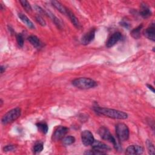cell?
I'll list each match as a JSON object with an SVG mask.
<instances>
[{"label": "cell", "instance_id": "cell-1", "mask_svg": "<svg viewBox=\"0 0 155 155\" xmlns=\"http://www.w3.org/2000/svg\"><path fill=\"white\" fill-rule=\"evenodd\" d=\"M93 110L97 114L103 115L112 119H125L128 117V114L126 113L117 110L100 107L99 106L94 107Z\"/></svg>", "mask_w": 155, "mask_h": 155}, {"label": "cell", "instance_id": "cell-2", "mask_svg": "<svg viewBox=\"0 0 155 155\" xmlns=\"http://www.w3.org/2000/svg\"><path fill=\"white\" fill-rule=\"evenodd\" d=\"M72 84L76 88L86 90L94 88L97 85V82L92 79L88 78H79L72 81Z\"/></svg>", "mask_w": 155, "mask_h": 155}, {"label": "cell", "instance_id": "cell-3", "mask_svg": "<svg viewBox=\"0 0 155 155\" xmlns=\"http://www.w3.org/2000/svg\"><path fill=\"white\" fill-rule=\"evenodd\" d=\"M21 114V110L19 107L13 108L6 113L1 119V122L4 125L12 123L18 119Z\"/></svg>", "mask_w": 155, "mask_h": 155}, {"label": "cell", "instance_id": "cell-4", "mask_svg": "<svg viewBox=\"0 0 155 155\" xmlns=\"http://www.w3.org/2000/svg\"><path fill=\"white\" fill-rule=\"evenodd\" d=\"M116 133L120 141H126L129 138V128L124 123H118L116 125Z\"/></svg>", "mask_w": 155, "mask_h": 155}, {"label": "cell", "instance_id": "cell-5", "mask_svg": "<svg viewBox=\"0 0 155 155\" xmlns=\"http://www.w3.org/2000/svg\"><path fill=\"white\" fill-rule=\"evenodd\" d=\"M98 134H99L100 137L106 140H108L110 142H111L116 149L118 148V145L116 142V139L113 136V135L111 134L110 131L108 128H107L105 127H101L98 130Z\"/></svg>", "mask_w": 155, "mask_h": 155}, {"label": "cell", "instance_id": "cell-6", "mask_svg": "<svg viewBox=\"0 0 155 155\" xmlns=\"http://www.w3.org/2000/svg\"><path fill=\"white\" fill-rule=\"evenodd\" d=\"M68 128L63 127L59 126L54 131L52 135V139L54 140H59L60 139H63L65 137V135L68 133Z\"/></svg>", "mask_w": 155, "mask_h": 155}, {"label": "cell", "instance_id": "cell-7", "mask_svg": "<svg viewBox=\"0 0 155 155\" xmlns=\"http://www.w3.org/2000/svg\"><path fill=\"white\" fill-rule=\"evenodd\" d=\"M81 140L85 146L91 145L94 139L93 134L89 130H84L81 133Z\"/></svg>", "mask_w": 155, "mask_h": 155}, {"label": "cell", "instance_id": "cell-8", "mask_svg": "<svg viewBox=\"0 0 155 155\" xmlns=\"http://www.w3.org/2000/svg\"><path fill=\"white\" fill-rule=\"evenodd\" d=\"M122 35L120 32H115L111 35L106 42V46L108 48L112 47L114 46L120 39Z\"/></svg>", "mask_w": 155, "mask_h": 155}, {"label": "cell", "instance_id": "cell-9", "mask_svg": "<svg viewBox=\"0 0 155 155\" xmlns=\"http://www.w3.org/2000/svg\"><path fill=\"white\" fill-rule=\"evenodd\" d=\"M95 29L93 28L85 33L81 38V43L84 45H88L93 41L95 36Z\"/></svg>", "mask_w": 155, "mask_h": 155}, {"label": "cell", "instance_id": "cell-10", "mask_svg": "<svg viewBox=\"0 0 155 155\" xmlns=\"http://www.w3.org/2000/svg\"><path fill=\"white\" fill-rule=\"evenodd\" d=\"M143 152V148L137 145H131L127 147L125 151L127 154H140Z\"/></svg>", "mask_w": 155, "mask_h": 155}, {"label": "cell", "instance_id": "cell-11", "mask_svg": "<svg viewBox=\"0 0 155 155\" xmlns=\"http://www.w3.org/2000/svg\"><path fill=\"white\" fill-rule=\"evenodd\" d=\"M91 145L93 149L97 150H99V151H105V150H108L110 149V147H108L107 144H105V143H103L101 141L96 140H94L93 142L92 143V144Z\"/></svg>", "mask_w": 155, "mask_h": 155}, {"label": "cell", "instance_id": "cell-12", "mask_svg": "<svg viewBox=\"0 0 155 155\" xmlns=\"http://www.w3.org/2000/svg\"><path fill=\"white\" fill-rule=\"evenodd\" d=\"M66 15L69 18L71 22H72V24L74 25V26L76 28H77L78 29L81 28V24H80L79 20L76 17V16L74 15V13L71 11H70L68 8L67 9Z\"/></svg>", "mask_w": 155, "mask_h": 155}, {"label": "cell", "instance_id": "cell-13", "mask_svg": "<svg viewBox=\"0 0 155 155\" xmlns=\"http://www.w3.org/2000/svg\"><path fill=\"white\" fill-rule=\"evenodd\" d=\"M28 41L35 48H41L42 47V42L41 40L35 35H31L28 38Z\"/></svg>", "mask_w": 155, "mask_h": 155}, {"label": "cell", "instance_id": "cell-14", "mask_svg": "<svg viewBox=\"0 0 155 155\" xmlns=\"http://www.w3.org/2000/svg\"><path fill=\"white\" fill-rule=\"evenodd\" d=\"M144 35L145 36L148 38L149 39L154 41H155V38H154V24L152 23L150 24V25L145 29L144 31Z\"/></svg>", "mask_w": 155, "mask_h": 155}, {"label": "cell", "instance_id": "cell-15", "mask_svg": "<svg viewBox=\"0 0 155 155\" xmlns=\"http://www.w3.org/2000/svg\"><path fill=\"white\" fill-rule=\"evenodd\" d=\"M152 13L149 7L145 4H142L140 5V15L143 18H147L151 15Z\"/></svg>", "mask_w": 155, "mask_h": 155}, {"label": "cell", "instance_id": "cell-16", "mask_svg": "<svg viewBox=\"0 0 155 155\" xmlns=\"http://www.w3.org/2000/svg\"><path fill=\"white\" fill-rule=\"evenodd\" d=\"M18 17L19 18V19L21 20V21L25 24L28 27H29L30 28H35V25L33 24V22L30 20V19L24 14L19 13H18Z\"/></svg>", "mask_w": 155, "mask_h": 155}, {"label": "cell", "instance_id": "cell-17", "mask_svg": "<svg viewBox=\"0 0 155 155\" xmlns=\"http://www.w3.org/2000/svg\"><path fill=\"white\" fill-rule=\"evenodd\" d=\"M51 3L53 7H54L59 12H61L62 14L66 15L67 12V8L64 7L60 2L58 1H51Z\"/></svg>", "mask_w": 155, "mask_h": 155}, {"label": "cell", "instance_id": "cell-18", "mask_svg": "<svg viewBox=\"0 0 155 155\" xmlns=\"http://www.w3.org/2000/svg\"><path fill=\"white\" fill-rule=\"evenodd\" d=\"M143 27V25L140 24L136 28L133 29L130 33V35L135 39H139L140 36V31Z\"/></svg>", "mask_w": 155, "mask_h": 155}, {"label": "cell", "instance_id": "cell-19", "mask_svg": "<svg viewBox=\"0 0 155 155\" xmlns=\"http://www.w3.org/2000/svg\"><path fill=\"white\" fill-rule=\"evenodd\" d=\"M36 126L38 130L44 134H46L48 131V127L46 123L44 122H38L36 124Z\"/></svg>", "mask_w": 155, "mask_h": 155}, {"label": "cell", "instance_id": "cell-20", "mask_svg": "<svg viewBox=\"0 0 155 155\" xmlns=\"http://www.w3.org/2000/svg\"><path fill=\"white\" fill-rule=\"evenodd\" d=\"M47 15L52 19V20H53V21L54 22V23L55 24V25L58 27V28H62V23H61V22L60 21V20L56 17V16H55L54 15V14H53L51 12H47Z\"/></svg>", "mask_w": 155, "mask_h": 155}, {"label": "cell", "instance_id": "cell-21", "mask_svg": "<svg viewBox=\"0 0 155 155\" xmlns=\"http://www.w3.org/2000/svg\"><path fill=\"white\" fill-rule=\"evenodd\" d=\"M75 142V138L73 136H68L66 137H64L62 139V142L65 145H70L73 144Z\"/></svg>", "mask_w": 155, "mask_h": 155}, {"label": "cell", "instance_id": "cell-22", "mask_svg": "<svg viewBox=\"0 0 155 155\" xmlns=\"http://www.w3.org/2000/svg\"><path fill=\"white\" fill-rule=\"evenodd\" d=\"M146 145H147L148 153L151 155L154 154V146L153 142L150 140H147L146 142Z\"/></svg>", "mask_w": 155, "mask_h": 155}, {"label": "cell", "instance_id": "cell-23", "mask_svg": "<svg viewBox=\"0 0 155 155\" xmlns=\"http://www.w3.org/2000/svg\"><path fill=\"white\" fill-rule=\"evenodd\" d=\"M19 2L21 3V5L22 6V7L25 9V10L27 12H30L32 10L31 6L30 4V3L25 0H22V1H19Z\"/></svg>", "mask_w": 155, "mask_h": 155}, {"label": "cell", "instance_id": "cell-24", "mask_svg": "<svg viewBox=\"0 0 155 155\" xmlns=\"http://www.w3.org/2000/svg\"><path fill=\"white\" fill-rule=\"evenodd\" d=\"M44 146L42 143L38 142L33 147V152L35 153H39L43 150Z\"/></svg>", "mask_w": 155, "mask_h": 155}, {"label": "cell", "instance_id": "cell-25", "mask_svg": "<svg viewBox=\"0 0 155 155\" xmlns=\"http://www.w3.org/2000/svg\"><path fill=\"white\" fill-rule=\"evenodd\" d=\"M84 154H105V153L97 150L93 149V150H89V151H85Z\"/></svg>", "mask_w": 155, "mask_h": 155}, {"label": "cell", "instance_id": "cell-26", "mask_svg": "<svg viewBox=\"0 0 155 155\" xmlns=\"http://www.w3.org/2000/svg\"><path fill=\"white\" fill-rule=\"evenodd\" d=\"M16 41L19 47H23L24 45V38L21 34H18L16 35Z\"/></svg>", "mask_w": 155, "mask_h": 155}, {"label": "cell", "instance_id": "cell-27", "mask_svg": "<svg viewBox=\"0 0 155 155\" xmlns=\"http://www.w3.org/2000/svg\"><path fill=\"white\" fill-rule=\"evenodd\" d=\"M35 19H36V21H37V22L39 23L41 25H42V26H45V25H46V22H45V20H44V19L42 18V17L40 15H36V17H35Z\"/></svg>", "mask_w": 155, "mask_h": 155}, {"label": "cell", "instance_id": "cell-28", "mask_svg": "<svg viewBox=\"0 0 155 155\" xmlns=\"http://www.w3.org/2000/svg\"><path fill=\"white\" fill-rule=\"evenodd\" d=\"M16 148V146L14 145H8L3 148L4 151H10L15 150Z\"/></svg>", "mask_w": 155, "mask_h": 155}, {"label": "cell", "instance_id": "cell-29", "mask_svg": "<svg viewBox=\"0 0 155 155\" xmlns=\"http://www.w3.org/2000/svg\"><path fill=\"white\" fill-rule=\"evenodd\" d=\"M35 10L39 13V14H44L45 15H47V12H45V10H44L41 7H40L38 5H35Z\"/></svg>", "mask_w": 155, "mask_h": 155}, {"label": "cell", "instance_id": "cell-30", "mask_svg": "<svg viewBox=\"0 0 155 155\" xmlns=\"http://www.w3.org/2000/svg\"><path fill=\"white\" fill-rule=\"evenodd\" d=\"M147 86L148 87V88L153 92V93H154V87H153L151 85H149V84H147Z\"/></svg>", "mask_w": 155, "mask_h": 155}, {"label": "cell", "instance_id": "cell-31", "mask_svg": "<svg viewBox=\"0 0 155 155\" xmlns=\"http://www.w3.org/2000/svg\"><path fill=\"white\" fill-rule=\"evenodd\" d=\"M0 69H1V73L2 74V73H4V71H5V67L4 65H1Z\"/></svg>", "mask_w": 155, "mask_h": 155}, {"label": "cell", "instance_id": "cell-32", "mask_svg": "<svg viewBox=\"0 0 155 155\" xmlns=\"http://www.w3.org/2000/svg\"><path fill=\"white\" fill-rule=\"evenodd\" d=\"M1 104H0V106H2V104H3V101L2 99H1Z\"/></svg>", "mask_w": 155, "mask_h": 155}]
</instances>
